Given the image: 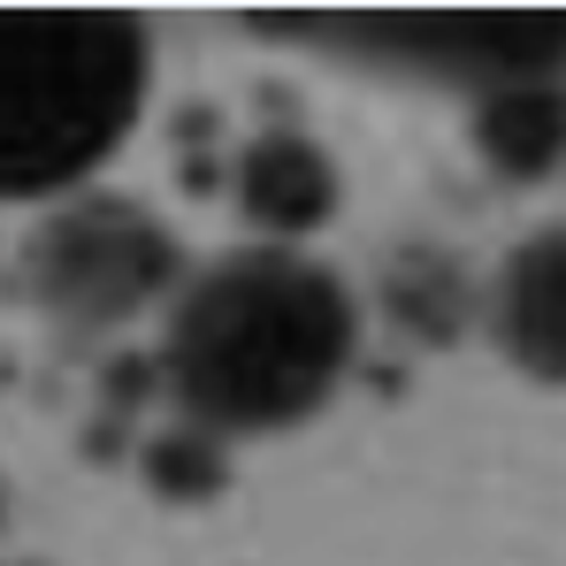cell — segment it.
<instances>
[{
    "mask_svg": "<svg viewBox=\"0 0 566 566\" xmlns=\"http://www.w3.org/2000/svg\"><path fill=\"white\" fill-rule=\"evenodd\" d=\"M185 276L177 230L115 191H85L70 207H54L31 238H23V291L31 306H46L70 329H115L130 314H146L154 298H169Z\"/></svg>",
    "mask_w": 566,
    "mask_h": 566,
    "instance_id": "cell-3",
    "label": "cell"
},
{
    "mask_svg": "<svg viewBox=\"0 0 566 566\" xmlns=\"http://www.w3.org/2000/svg\"><path fill=\"white\" fill-rule=\"evenodd\" d=\"M146 490H161V497H214L222 490V444L207 429H191V421L154 437L146 444Z\"/></svg>",
    "mask_w": 566,
    "mask_h": 566,
    "instance_id": "cell-8",
    "label": "cell"
},
{
    "mask_svg": "<svg viewBox=\"0 0 566 566\" xmlns=\"http://www.w3.org/2000/svg\"><path fill=\"white\" fill-rule=\"evenodd\" d=\"M474 138H482V154H490L497 177L544 185L559 169V93H552V77L544 85H497V93H482Z\"/></svg>",
    "mask_w": 566,
    "mask_h": 566,
    "instance_id": "cell-6",
    "label": "cell"
},
{
    "mask_svg": "<svg viewBox=\"0 0 566 566\" xmlns=\"http://www.w3.org/2000/svg\"><path fill=\"white\" fill-rule=\"evenodd\" d=\"M154 77L130 8H0V199H54L99 169Z\"/></svg>",
    "mask_w": 566,
    "mask_h": 566,
    "instance_id": "cell-2",
    "label": "cell"
},
{
    "mask_svg": "<svg viewBox=\"0 0 566 566\" xmlns=\"http://www.w3.org/2000/svg\"><path fill=\"white\" fill-rule=\"evenodd\" d=\"M238 207L269 245H291L337 214V161L298 130H269L238 161Z\"/></svg>",
    "mask_w": 566,
    "mask_h": 566,
    "instance_id": "cell-4",
    "label": "cell"
},
{
    "mask_svg": "<svg viewBox=\"0 0 566 566\" xmlns=\"http://www.w3.org/2000/svg\"><path fill=\"white\" fill-rule=\"evenodd\" d=\"M353 345L360 314L337 269L291 245H245L177 291L161 368L185 421L222 444L298 429L345 382Z\"/></svg>",
    "mask_w": 566,
    "mask_h": 566,
    "instance_id": "cell-1",
    "label": "cell"
},
{
    "mask_svg": "<svg viewBox=\"0 0 566 566\" xmlns=\"http://www.w3.org/2000/svg\"><path fill=\"white\" fill-rule=\"evenodd\" d=\"M390 314H406L421 337H452L468 322V276L444 253H406L390 269Z\"/></svg>",
    "mask_w": 566,
    "mask_h": 566,
    "instance_id": "cell-7",
    "label": "cell"
},
{
    "mask_svg": "<svg viewBox=\"0 0 566 566\" xmlns=\"http://www.w3.org/2000/svg\"><path fill=\"white\" fill-rule=\"evenodd\" d=\"M559 314H566V298H559V230H536L528 245L505 253L497 291H490L497 345H505V360H513L521 376L559 382V353H566Z\"/></svg>",
    "mask_w": 566,
    "mask_h": 566,
    "instance_id": "cell-5",
    "label": "cell"
}]
</instances>
